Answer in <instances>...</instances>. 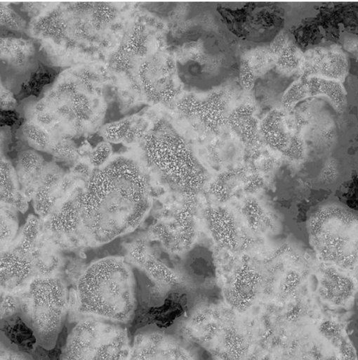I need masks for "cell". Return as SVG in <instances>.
<instances>
[{
  "label": "cell",
  "mask_w": 358,
  "mask_h": 360,
  "mask_svg": "<svg viewBox=\"0 0 358 360\" xmlns=\"http://www.w3.org/2000/svg\"><path fill=\"white\" fill-rule=\"evenodd\" d=\"M54 72L51 69L44 67L38 68V69L32 74L31 77L27 82V87L24 88L26 91H29L39 94L43 86L50 83L53 80Z\"/></svg>",
  "instance_id": "27"
},
{
  "label": "cell",
  "mask_w": 358,
  "mask_h": 360,
  "mask_svg": "<svg viewBox=\"0 0 358 360\" xmlns=\"http://www.w3.org/2000/svg\"><path fill=\"white\" fill-rule=\"evenodd\" d=\"M228 211L223 207L209 209L207 224L214 239L227 249L234 250L240 245V232L234 216Z\"/></svg>",
  "instance_id": "15"
},
{
  "label": "cell",
  "mask_w": 358,
  "mask_h": 360,
  "mask_svg": "<svg viewBox=\"0 0 358 360\" xmlns=\"http://www.w3.org/2000/svg\"><path fill=\"white\" fill-rule=\"evenodd\" d=\"M75 197L81 227L97 243L133 231L151 205L147 175L135 160L124 156L95 169Z\"/></svg>",
  "instance_id": "1"
},
{
  "label": "cell",
  "mask_w": 358,
  "mask_h": 360,
  "mask_svg": "<svg viewBox=\"0 0 358 360\" xmlns=\"http://www.w3.org/2000/svg\"><path fill=\"white\" fill-rule=\"evenodd\" d=\"M38 219L34 215H29L26 221L22 231V240L20 243V252L26 255L30 249L38 231Z\"/></svg>",
  "instance_id": "28"
},
{
  "label": "cell",
  "mask_w": 358,
  "mask_h": 360,
  "mask_svg": "<svg viewBox=\"0 0 358 360\" xmlns=\"http://www.w3.org/2000/svg\"><path fill=\"white\" fill-rule=\"evenodd\" d=\"M146 161L174 191L193 197L204 188L207 176L191 147L168 121L158 120L143 138Z\"/></svg>",
  "instance_id": "3"
},
{
  "label": "cell",
  "mask_w": 358,
  "mask_h": 360,
  "mask_svg": "<svg viewBox=\"0 0 358 360\" xmlns=\"http://www.w3.org/2000/svg\"><path fill=\"white\" fill-rule=\"evenodd\" d=\"M112 154V147L109 142L105 141L99 143L92 150L90 155L91 165L100 168L107 164Z\"/></svg>",
  "instance_id": "32"
},
{
  "label": "cell",
  "mask_w": 358,
  "mask_h": 360,
  "mask_svg": "<svg viewBox=\"0 0 358 360\" xmlns=\"http://www.w3.org/2000/svg\"><path fill=\"white\" fill-rule=\"evenodd\" d=\"M0 103L2 111H12L17 105V100L14 94L3 84H1Z\"/></svg>",
  "instance_id": "34"
},
{
  "label": "cell",
  "mask_w": 358,
  "mask_h": 360,
  "mask_svg": "<svg viewBox=\"0 0 358 360\" xmlns=\"http://www.w3.org/2000/svg\"><path fill=\"white\" fill-rule=\"evenodd\" d=\"M36 49L33 43L22 37H8L1 39V58L17 70L29 68L35 60Z\"/></svg>",
  "instance_id": "17"
},
{
  "label": "cell",
  "mask_w": 358,
  "mask_h": 360,
  "mask_svg": "<svg viewBox=\"0 0 358 360\" xmlns=\"http://www.w3.org/2000/svg\"><path fill=\"white\" fill-rule=\"evenodd\" d=\"M260 123L256 109L251 104H243L230 111L227 124L244 143L254 146L262 141Z\"/></svg>",
  "instance_id": "16"
},
{
  "label": "cell",
  "mask_w": 358,
  "mask_h": 360,
  "mask_svg": "<svg viewBox=\"0 0 358 360\" xmlns=\"http://www.w3.org/2000/svg\"><path fill=\"white\" fill-rule=\"evenodd\" d=\"M61 177V173L58 169L45 168L33 196L35 211L40 216H46L51 210L56 199Z\"/></svg>",
  "instance_id": "20"
},
{
  "label": "cell",
  "mask_w": 358,
  "mask_h": 360,
  "mask_svg": "<svg viewBox=\"0 0 358 360\" xmlns=\"http://www.w3.org/2000/svg\"><path fill=\"white\" fill-rule=\"evenodd\" d=\"M44 170V159L34 150H25L18 155L15 172L20 191L27 198L34 196Z\"/></svg>",
  "instance_id": "14"
},
{
  "label": "cell",
  "mask_w": 358,
  "mask_h": 360,
  "mask_svg": "<svg viewBox=\"0 0 358 360\" xmlns=\"http://www.w3.org/2000/svg\"><path fill=\"white\" fill-rule=\"evenodd\" d=\"M354 281L333 266L326 268L321 276L318 293L324 302L334 307L347 304L355 293Z\"/></svg>",
  "instance_id": "13"
},
{
  "label": "cell",
  "mask_w": 358,
  "mask_h": 360,
  "mask_svg": "<svg viewBox=\"0 0 358 360\" xmlns=\"http://www.w3.org/2000/svg\"><path fill=\"white\" fill-rule=\"evenodd\" d=\"M18 311V299L15 293L1 291V320L6 319Z\"/></svg>",
  "instance_id": "30"
},
{
  "label": "cell",
  "mask_w": 358,
  "mask_h": 360,
  "mask_svg": "<svg viewBox=\"0 0 358 360\" xmlns=\"http://www.w3.org/2000/svg\"><path fill=\"white\" fill-rule=\"evenodd\" d=\"M69 302L68 319L91 316L128 326L138 304L134 274L122 258L100 259L80 276Z\"/></svg>",
  "instance_id": "2"
},
{
  "label": "cell",
  "mask_w": 358,
  "mask_h": 360,
  "mask_svg": "<svg viewBox=\"0 0 358 360\" xmlns=\"http://www.w3.org/2000/svg\"><path fill=\"white\" fill-rule=\"evenodd\" d=\"M0 360H36L29 354L12 345L6 338L1 339Z\"/></svg>",
  "instance_id": "29"
},
{
  "label": "cell",
  "mask_w": 358,
  "mask_h": 360,
  "mask_svg": "<svg viewBox=\"0 0 358 360\" xmlns=\"http://www.w3.org/2000/svg\"><path fill=\"white\" fill-rule=\"evenodd\" d=\"M81 227L80 212L76 197L65 202L51 219L53 231L71 234Z\"/></svg>",
  "instance_id": "21"
},
{
  "label": "cell",
  "mask_w": 358,
  "mask_h": 360,
  "mask_svg": "<svg viewBox=\"0 0 358 360\" xmlns=\"http://www.w3.org/2000/svg\"><path fill=\"white\" fill-rule=\"evenodd\" d=\"M13 205L22 213H25L27 210V198L20 191L18 193Z\"/></svg>",
  "instance_id": "37"
},
{
  "label": "cell",
  "mask_w": 358,
  "mask_h": 360,
  "mask_svg": "<svg viewBox=\"0 0 358 360\" xmlns=\"http://www.w3.org/2000/svg\"><path fill=\"white\" fill-rule=\"evenodd\" d=\"M164 58L154 56L141 65L139 76L147 96L156 103H168L177 94L173 65Z\"/></svg>",
  "instance_id": "10"
},
{
  "label": "cell",
  "mask_w": 358,
  "mask_h": 360,
  "mask_svg": "<svg viewBox=\"0 0 358 360\" xmlns=\"http://www.w3.org/2000/svg\"><path fill=\"white\" fill-rule=\"evenodd\" d=\"M51 151L57 158L65 161L73 160L76 156V148L68 141L54 142Z\"/></svg>",
  "instance_id": "33"
},
{
  "label": "cell",
  "mask_w": 358,
  "mask_h": 360,
  "mask_svg": "<svg viewBox=\"0 0 358 360\" xmlns=\"http://www.w3.org/2000/svg\"><path fill=\"white\" fill-rule=\"evenodd\" d=\"M4 204L1 211V243L11 241L15 236L17 230V217L13 210Z\"/></svg>",
  "instance_id": "25"
},
{
  "label": "cell",
  "mask_w": 358,
  "mask_h": 360,
  "mask_svg": "<svg viewBox=\"0 0 358 360\" xmlns=\"http://www.w3.org/2000/svg\"><path fill=\"white\" fill-rule=\"evenodd\" d=\"M216 10L229 32L248 42H271L284 25L283 9L272 2H248L237 8L220 6Z\"/></svg>",
  "instance_id": "8"
},
{
  "label": "cell",
  "mask_w": 358,
  "mask_h": 360,
  "mask_svg": "<svg viewBox=\"0 0 358 360\" xmlns=\"http://www.w3.org/2000/svg\"><path fill=\"white\" fill-rule=\"evenodd\" d=\"M1 25L15 32H23L27 28V22L13 9L1 3Z\"/></svg>",
  "instance_id": "26"
},
{
  "label": "cell",
  "mask_w": 358,
  "mask_h": 360,
  "mask_svg": "<svg viewBox=\"0 0 358 360\" xmlns=\"http://www.w3.org/2000/svg\"><path fill=\"white\" fill-rule=\"evenodd\" d=\"M318 330L332 347L338 360H358L357 350L345 329L340 323L326 320L319 325Z\"/></svg>",
  "instance_id": "18"
},
{
  "label": "cell",
  "mask_w": 358,
  "mask_h": 360,
  "mask_svg": "<svg viewBox=\"0 0 358 360\" xmlns=\"http://www.w3.org/2000/svg\"><path fill=\"white\" fill-rule=\"evenodd\" d=\"M177 109L199 132L218 134L227 124L230 111L224 92H190L181 97Z\"/></svg>",
  "instance_id": "9"
},
{
  "label": "cell",
  "mask_w": 358,
  "mask_h": 360,
  "mask_svg": "<svg viewBox=\"0 0 358 360\" xmlns=\"http://www.w3.org/2000/svg\"><path fill=\"white\" fill-rule=\"evenodd\" d=\"M147 131V124L138 117L125 118L104 126L102 136L107 142L127 143H133L144 138Z\"/></svg>",
  "instance_id": "19"
},
{
  "label": "cell",
  "mask_w": 358,
  "mask_h": 360,
  "mask_svg": "<svg viewBox=\"0 0 358 360\" xmlns=\"http://www.w3.org/2000/svg\"><path fill=\"white\" fill-rule=\"evenodd\" d=\"M235 63L217 48L192 45L180 51L175 66L178 78L194 93L214 91L234 72Z\"/></svg>",
  "instance_id": "7"
},
{
  "label": "cell",
  "mask_w": 358,
  "mask_h": 360,
  "mask_svg": "<svg viewBox=\"0 0 358 360\" xmlns=\"http://www.w3.org/2000/svg\"><path fill=\"white\" fill-rule=\"evenodd\" d=\"M306 360H338V359L335 354L326 353L319 347L313 346Z\"/></svg>",
  "instance_id": "36"
},
{
  "label": "cell",
  "mask_w": 358,
  "mask_h": 360,
  "mask_svg": "<svg viewBox=\"0 0 358 360\" xmlns=\"http://www.w3.org/2000/svg\"><path fill=\"white\" fill-rule=\"evenodd\" d=\"M60 360H128L132 338L127 326L86 316L68 319Z\"/></svg>",
  "instance_id": "6"
},
{
  "label": "cell",
  "mask_w": 358,
  "mask_h": 360,
  "mask_svg": "<svg viewBox=\"0 0 358 360\" xmlns=\"http://www.w3.org/2000/svg\"><path fill=\"white\" fill-rule=\"evenodd\" d=\"M18 295V314L36 344L45 350L55 347L70 311L69 292L59 278H34Z\"/></svg>",
  "instance_id": "4"
},
{
  "label": "cell",
  "mask_w": 358,
  "mask_h": 360,
  "mask_svg": "<svg viewBox=\"0 0 358 360\" xmlns=\"http://www.w3.org/2000/svg\"><path fill=\"white\" fill-rule=\"evenodd\" d=\"M184 269L188 274L194 276L213 274L215 266L210 251L201 246L190 250L185 257Z\"/></svg>",
  "instance_id": "22"
},
{
  "label": "cell",
  "mask_w": 358,
  "mask_h": 360,
  "mask_svg": "<svg viewBox=\"0 0 358 360\" xmlns=\"http://www.w3.org/2000/svg\"><path fill=\"white\" fill-rule=\"evenodd\" d=\"M240 79L242 85L246 89H251L253 87L256 79L253 71L246 61H242L239 66Z\"/></svg>",
  "instance_id": "35"
},
{
  "label": "cell",
  "mask_w": 358,
  "mask_h": 360,
  "mask_svg": "<svg viewBox=\"0 0 358 360\" xmlns=\"http://www.w3.org/2000/svg\"><path fill=\"white\" fill-rule=\"evenodd\" d=\"M22 133L27 143L39 150H51L54 144L48 133L38 124L27 122L22 124Z\"/></svg>",
  "instance_id": "24"
},
{
  "label": "cell",
  "mask_w": 358,
  "mask_h": 360,
  "mask_svg": "<svg viewBox=\"0 0 358 360\" xmlns=\"http://www.w3.org/2000/svg\"><path fill=\"white\" fill-rule=\"evenodd\" d=\"M312 248L324 261L345 269L358 258V213L327 202L315 209L307 222Z\"/></svg>",
  "instance_id": "5"
},
{
  "label": "cell",
  "mask_w": 358,
  "mask_h": 360,
  "mask_svg": "<svg viewBox=\"0 0 358 360\" xmlns=\"http://www.w3.org/2000/svg\"><path fill=\"white\" fill-rule=\"evenodd\" d=\"M15 169L5 158L1 160V202L12 205L20 191Z\"/></svg>",
  "instance_id": "23"
},
{
  "label": "cell",
  "mask_w": 358,
  "mask_h": 360,
  "mask_svg": "<svg viewBox=\"0 0 358 360\" xmlns=\"http://www.w3.org/2000/svg\"><path fill=\"white\" fill-rule=\"evenodd\" d=\"M262 141L272 149L292 158L300 159L303 153L300 140L292 134L283 112L271 110L260 123Z\"/></svg>",
  "instance_id": "11"
},
{
  "label": "cell",
  "mask_w": 358,
  "mask_h": 360,
  "mask_svg": "<svg viewBox=\"0 0 358 360\" xmlns=\"http://www.w3.org/2000/svg\"><path fill=\"white\" fill-rule=\"evenodd\" d=\"M340 169L336 162L328 161L318 174L317 179L319 184L328 186L335 184L340 179Z\"/></svg>",
  "instance_id": "31"
},
{
  "label": "cell",
  "mask_w": 358,
  "mask_h": 360,
  "mask_svg": "<svg viewBox=\"0 0 358 360\" xmlns=\"http://www.w3.org/2000/svg\"><path fill=\"white\" fill-rule=\"evenodd\" d=\"M32 271V262L25 254L4 252L1 256V291L21 292L34 279Z\"/></svg>",
  "instance_id": "12"
}]
</instances>
